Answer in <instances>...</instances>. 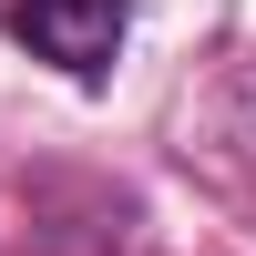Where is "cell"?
<instances>
[{
  "mask_svg": "<svg viewBox=\"0 0 256 256\" xmlns=\"http://www.w3.org/2000/svg\"><path fill=\"white\" fill-rule=\"evenodd\" d=\"M10 41L20 52H41L52 72H72V82H102L113 72V52H123V0H10Z\"/></svg>",
  "mask_w": 256,
  "mask_h": 256,
  "instance_id": "1",
  "label": "cell"
}]
</instances>
